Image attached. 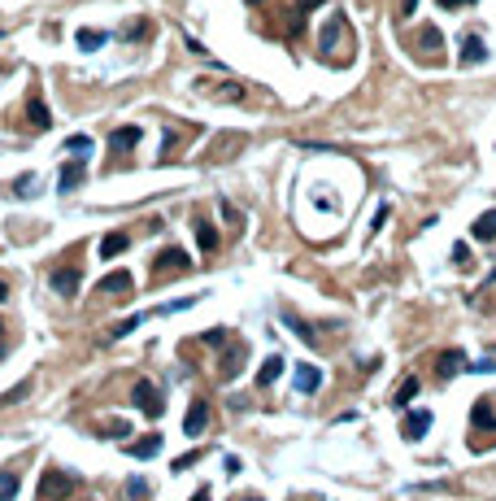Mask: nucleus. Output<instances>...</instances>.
<instances>
[{
    "label": "nucleus",
    "instance_id": "obj_32",
    "mask_svg": "<svg viewBox=\"0 0 496 501\" xmlns=\"http://www.w3.org/2000/svg\"><path fill=\"white\" fill-rule=\"evenodd\" d=\"M470 370H479V375H488V370H496V362H492V358H483V362H474Z\"/></svg>",
    "mask_w": 496,
    "mask_h": 501
},
{
    "label": "nucleus",
    "instance_id": "obj_12",
    "mask_svg": "<svg viewBox=\"0 0 496 501\" xmlns=\"http://www.w3.org/2000/svg\"><path fill=\"white\" fill-rule=\"evenodd\" d=\"M483 57H488V48H483V40H479V35L461 40V66H479Z\"/></svg>",
    "mask_w": 496,
    "mask_h": 501
},
{
    "label": "nucleus",
    "instance_id": "obj_35",
    "mask_svg": "<svg viewBox=\"0 0 496 501\" xmlns=\"http://www.w3.org/2000/svg\"><path fill=\"white\" fill-rule=\"evenodd\" d=\"M0 301H9V284L5 279H0Z\"/></svg>",
    "mask_w": 496,
    "mask_h": 501
},
{
    "label": "nucleus",
    "instance_id": "obj_24",
    "mask_svg": "<svg viewBox=\"0 0 496 501\" xmlns=\"http://www.w3.org/2000/svg\"><path fill=\"white\" fill-rule=\"evenodd\" d=\"M18 488H22V479H18V471H13V466H9V471H0V497H18Z\"/></svg>",
    "mask_w": 496,
    "mask_h": 501
},
{
    "label": "nucleus",
    "instance_id": "obj_22",
    "mask_svg": "<svg viewBox=\"0 0 496 501\" xmlns=\"http://www.w3.org/2000/svg\"><path fill=\"white\" fill-rule=\"evenodd\" d=\"M244 353H248V349H244V345H235V349H231V358H222V366H218V370H222V379H235V375H240Z\"/></svg>",
    "mask_w": 496,
    "mask_h": 501
},
{
    "label": "nucleus",
    "instance_id": "obj_18",
    "mask_svg": "<svg viewBox=\"0 0 496 501\" xmlns=\"http://www.w3.org/2000/svg\"><path fill=\"white\" fill-rule=\"evenodd\" d=\"M470 236H474V240H496V209H488V214H479V218H474Z\"/></svg>",
    "mask_w": 496,
    "mask_h": 501
},
{
    "label": "nucleus",
    "instance_id": "obj_36",
    "mask_svg": "<svg viewBox=\"0 0 496 501\" xmlns=\"http://www.w3.org/2000/svg\"><path fill=\"white\" fill-rule=\"evenodd\" d=\"M248 5H261V0H248Z\"/></svg>",
    "mask_w": 496,
    "mask_h": 501
},
{
    "label": "nucleus",
    "instance_id": "obj_10",
    "mask_svg": "<svg viewBox=\"0 0 496 501\" xmlns=\"http://www.w3.org/2000/svg\"><path fill=\"white\" fill-rule=\"evenodd\" d=\"M131 288H135V279H131V274H126V270H109V274H105V279H101V284H96V293H122V297H126V293H131Z\"/></svg>",
    "mask_w": 496,
    "mask_h": 501
},
{
    "label": "nucleus",
    "instance_id": "obj_34",
    "mask_svg": "<svg viewBox=\"0 0 496 501\" xmlns=\"http://www.w3.org/2000/svg\"><path fill=\"white\" fill-rule=\"evenodd\" d=\"M444 9H461V5H470V0H440Z\"/></svg>",
    "mask_w": 496,
    "mask_h": 501
},
{
    "label": "nucleus",
    "instance_id": "obj_11",
    "mask_svg": "<svg viewBox=\"0 0 496 501\" xmlns=\"http://www.w3.org/2000/svg\"><path fill=\"white\" fill-rule=\"evenodd\" d=\"M470 423H474L479 432H496V410H492V401H474Z\"/></svg>",
    "mask_w": 496,
    "mask_h": 501
},
{
    "label": "nucleus",
    "instance_id": "obj_29",
    "mask_svg": "<svg viewBox=\"0 0 496 501\" xmlns=\"http://www.w3.org/2000/svg\"><path fill=\"white\" fill-rule=\"evenodd\" d=\"M65 149H70V153H92V140L88 135H70V140H65Z\"/></svg>",
    "mask_w": 496,
    "mask_h": 501
},
{
    "label": "nucleus",
    "instance_id": "obj_31",
    "mask_svg": "<svg viewBox=\"0 0 496 501\" xmlns=\"http://www.w3.org/2000/svg\"><path fill=\"white\" fill-rule=\"evenodd\" d=\"M205 340H209V345H222V340H226V331H222V327H213V331H205Z\"/></svg>",
    "mask_w": 496,
    "mask_h": 501
},
{
    "label": "nucleus",
    "instance_id": "obj_3",
    "mask_svg": "<svg viewBox=\"0 0 496 501\" xmlns=\"http://www.w3.org/2000/svg\"><path fill=\"white\" fill-rule=\"evenodd\" d=\"M53 293L57 297H78V288H83V270L78 266H61V270H53Z\"/></svg>",
    "mask_w": 496,
    "mask_h": 501
},
{
    "label": "nucleus",
    "instance_id": "obj_14",
    "mask_svg": "<svg viewBox=\"0 0 496 501\" xmlns=\"http://www.w3.org/2000/svg\"><path fill=\"white\" fill-rule=\"evenodd\" d=\"M131 249V236L126 231H109L105 240H101V257L109 262V257H118V253H126Z\"/></svg>",
    "mask_w": 496,
    "mask_h": 501
},
{
    "label": "nucleus",
    "instance_id": "obj_21",
    "mask_svg": "<svg viewBox=\"0 0 496 501\" xmlns=\"http://www.w3.org/2000/svg\"><path fill=\"white\" fill-rule=\"evenodd\" d=\"M196 245H201V253H213L222 240H218V231H213L209 222H196Z\"/></svg>",
    "mask_w": 496,
    "mask_h": 501
},
{
    "label": "nucleus",
    "instance_id": "obj_5",
    "mask_svg": "<svg viewBox=\"0 0 496 501\" xmlns=\"http://www.w3.org/2000/svg\"><path fill=\"white\" fill-rule=\"evenodd\" d=\"M83 179H88V161H65L57 170V192H78Z\"/></svg>",
    "mask_w": 496,
    "mask_h": 501
},
{
    "label": "nucleus",
    "instance_id": "obj_20",
    "mask_svg": "<svg viewBox=\"0 0 496 501\" xmlns=\"http://www.w3.org/2000/svg\"><path fill=\"white\" fill-rule=\"evenodd\" d=\"M413 397H418V375H409L401 388H396V393H392V406H396V410H405Z\"/></svg>",
    "mask_w": 496,
    "mask_h": 501
},
{
    "label": "nucleus",
    "instance_id": "obj_26",
    "mask_svg": "<svg viewBox=\"0 0 496 501\" xmlns=\"http://www.w3.org/2000/svg\"><path fill=\"white\" fill-rule=\"evenodd\" d=\"M318 5H326V0H301V5H296L292 26H296V31H305V13H309V9H318Z\"/></svg>",
    "mask_w": 496,
    "mask_h": 501
},
{
    "label": "nucleus",
    "instance_id": "obj_9",
    "mask_svg": "<svg viewBox=\"0 0 496 501\" xmlns=\"http://www.w3.org/2000/svg\"><path fill=\"white\" fill-rule=\"evenodd\" d=\"M26 122L35 126V131H48V126H53V114H48V105L40 101V92H31V101H26Z\"/></svg>",
    "mask_w": 496,
    "mask_h": 501
},
{
    "label": "nucleus",
    "instance_id": "obj_16",
    "mask_svg": "<svg viewBox=\"0 0 496 501\" xmlns=\"http://www.w3.org/2000/svg\"><path fill=\"white\" fill-rule=\"evenodd\" d=\"M418 48H422V57H436L440 61V48H444V35L436 26H422V35H418Z\"/></svg>",
    "mask_w": 496,
    "mask_h": 501
},
{
    "label": "nucleus",
    "instance_id": "obj_13",
    "mask_svg": "<svg viewBox=\"0 0 496 501\" xmlns=\"http://www.w3.org/2000/svg\"><path fill=\"white\" fill-rule=\"evenodd\" d=\"M135 144H140V126H118V131L109 135L113 153H126V149H135Z\"/></svg>",
    "mask_w": 496,
    "mask_h": 501
},
{
    "label": "nucleus",
    "instance_id": "obj_30",
    "mask_svg": "<svg viewBox=\"0 0 496 501\" xmlns=\"http://www.w3.org/2000/svg\"><path fill=\"white\" fill-rule=\"evenodd\" d=\"M148 35V18H140L135 26H126V40H144Z\"/></svg>",
    "mask_w": 496,
    "mask_h": 501
},
{
    "label": "nucleus",
    "instance_id": "obj_17",
    "mask_svg": "<svg viewBox=\"0 0 496 501\" xmlns=\"http://www.w3.org/2000/svg\"><path fill=\"white\" fill-rule=\"evenodd\" d=\"M126 454H131V458H157V454H161V436H157V432H153V436H144V441L126 445Z\"/></svg>",
    "mask_w": 496,
    "mask_h": 501
},
{
    "label": "nucleus",
    "instance_id": "obj_23",
    "mask_svg": "<svg viewBox=\"0 0 496 501\" xmlns=\"http://www.w3.org/2000/svg\"><path fill=\"white\" fill-rule=\"evenodd\" d=\"M105 31H88V26H83L78 31V48H83V53H96V48H105Z\"/></svg>",
    "mask_w": 496,
    "mask_h": 501
},
{
    "label": "nucleus",
    "instance_id": "obj_8",
    "mask_svg": "<svg viewBox=\"0 0 496 501\" xmlns=\"http://www.w3.org/2000/svg\"><path fill=\"white\" fill-rule=\"evenodd\" d=\"M205 427H209V406H205V401H192L188 414H183V432L188 436H201Z\"/></svg>",
    "mask_w": 496,
    "mask_h": 501
},
{
    "label": "nucleus",
    "instance_id": "obj_27",
    "mask_svg": "<svg viewBox=\"0 0 496 501\" xmlns=\"http://www.w3.org/2000/svg\"><path fill=\"white\" fill-rule=\"evenodd\" d=\"M26 393H31V379H22L18 388H9V393H5V397H0V406H13V401H22Z\"/></svg>",
    "mask_w": 496,
    "mask_h": 501
},
{
    "label": "nucleus",
    "instance_id": "obj_4",
    "mask_svg": "<svg viewBox=\"0 0 496 501\" xmlns=\"http://www.w3.org/2000/svg\"><path fill=\"white\" fill-rule=\"evenodd\" d=\"M70 493H74V479L61 475L57 466H48L44 479H40V497H70Z\"/></svg>",
    "mask_w": 496,
    "mask_h": 501
},
{
    "label": "nucleus",
    "instance_id": "obj_19",
    "mask_svg": "<svg viewBox=\"0 0 496 501\" xmlns=\"http://www.w3.org/2000/svg\"><path fill=\"white\" fill-rule=\"evenodd\" d=\"M279 375H283V358H266V362H261V370H257V388H270Z\"/></svg>",
    "mask_w": 496,
    "mask_h": 501
},
{
    "label": "nucleus",
    "instance_id": "obj_6",
    "mask_svg": "<svg viewBox=\"0 0 496 501\" xmlns=\"http://www.w3.org/2000/svg\"><path fill=\"white\" fill-rule=\"evenodd\" d=\"M322 388V370L313 366V362H296V393H318Z\"/></svg>",
    "mask_w": 496,
    "mask_h": 501
},
{
    "label": "nucleus",
    "instance_id": "obj_15",
    "mask_svg": "<svg viewBox=\"0 0 496 501\" xmlns=\"http://www.w3.org/2000/svg\"><path fill=\"white\" fill-rule=\"evenodd\" d=\"M461 362H466V353H461V349H444L440 362H436L440 366V379H453L457 370H461Z\"/></svg>",
    "mask_w": 496,
    "mask_h": 501
},
{
    "label": "nucleus",
    "instance_id": "obj_1",
    "mask_svg": "<svg viewBox=\"0 0 496 501\" xmlns=\"http://www.w3.org/2000/svg\"><path fill=\"white\" fill-rule=\"evenodd\" d=\"M188 266H192V257H188L183 249H165V253H157V257H153V284L170 279V274H183Z\"/></svg>",
    "mask_w": 496,
    "mask_h": 501
},
{
    "label": "nucleus",
    "instance_id": "obj_7",
    "mask_svg": "<svg viewBox=\"0 0 496 501\" xmlns=\"http://www.w3.org/2000/svg\"><path fill=\"white\" fill-rule=\"evenodd\" d=\"M427 427H431V410H409V414H405L401 436H405V441H422Z\"/></svg>",
    "mask_w": 496,
    "mask_h": 501
},
{
    "label": "nucleus",
    "instance_id": "obj_28",
    "mask_svg": "<svg viewBox=\"0 0 496 501\" xmlns=\"http://www.w3.org/2000/svg\"><path fill=\"white\" fill-rule=\"evenodd\" d=\"M148 493H153V488H148V479H126V497H148Z\"/></svg>",
    "mask_w": 496,
    "mask_h": 501
},
{
    "label": "nucleus",
    "instance_id": "obj_2",
    "mask_svg": "<svg viewBox=\"0 0 496 501\" xmlns=\"http://www.w3.org/2000/svg\"><path fill=\"white\" fill-rule=\"evenodd\" d=\"M131 401H135V410H140V414H153V418L165 410L161 388H157L153 379H135V388H131Z\"/></svg>",
    "mask_w": 496,
    "mask_h": 501
},
{
    "label": "nucleus",
    "instance_id": "obj_33",
    "mask_svg": "<svg viewBox=\"0 0 496 501\" xmlns=\"http://www.w3.org/2000/svg\"><path fill=\"white\" fill-rule=\"evenodd\" d=\"M413 9H418V0H401V18H413Z\"/></svg>",
    "mask_w": 496,
    "mask_h": 501
},
{
    "label": "nucleus",
    "instance_id": "obj_25",
    "mask_svg": "<svg viewBox=\"0 0 496 501\" xmlns=\"http://www.w3.org/2000/svg\"><path fill=\"white\" fill-rule=\"evenodd\" d=\"M140 322H144V314H131V318H122V322H113L109 336H113V340H122V336H131V331L140 327Z\"/></svg>",
    "mask_w": 496,
    "mask_h": 501
}]
</instances>
